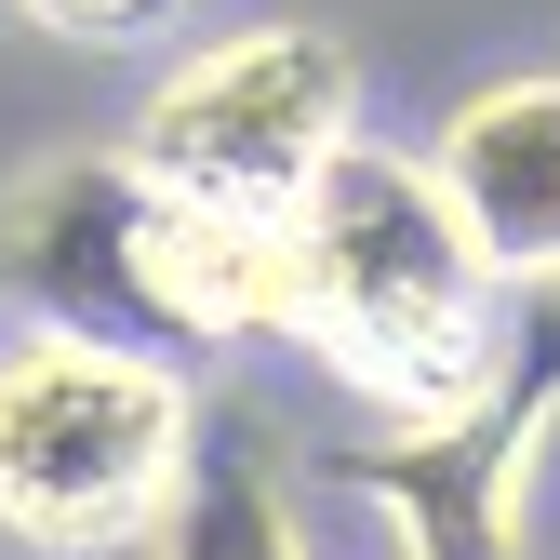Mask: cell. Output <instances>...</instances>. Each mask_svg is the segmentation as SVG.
<instances>
[{"label": "cell", "mask_w": 560, "mask_h": 560, "mask_svg": "<svg viewBox=\"0 0 560 560\" xmlns=\"http://www.w3.org/2000/svg\"><path fill=\"white\" fill-rule=\"evenodd\" d=\"M280 241H294V334L280 347H307L374 428H441V413L508 387L521 307L494 294L480 241L454 228L428 148L347 133L307 174V200L280 214Z\"/></svg>", "instance_id": "cell-1"}, {"label": "cell", "mask_w": 560, "mask_h": 560, "mask_svg": "<svg viewBox=\"0 0 560 560\" xmlns=\"http://www.w3.org/2000/svg\"><path fill=\"white\" fill-rule=\"evenodd\" d=\"M200 428L214 413H200L174 347L67 334V320L0 334V534L40 560L161 547L187 467H200Z\"/></svg>", "instance_id": "cell-2"}, {"label": "cell", "mask_w": 560, "mask_h": 560, "mask_svg": "<svg viewBox=\"0 0 560 560\" xmlns=\"http://www.w3.org/2000/svg\"><path fill=\"white\" fill-rule=\"evenodd\" d=\"M361 133V54L307 14H254L187 40L120 148L148 161L174 200H228V214H294L307 174Z\"/></svg>", "instance_id": "cell-3"}, {"label": "cell", "mask_w": 560, "mask_h": 560, "mask_svg": "<svg viewBox=\"0 0 560 560\" xmlns=\"http://www.w3.org/2000/svg\"><path fill=\"white\" fill-rule=\"evenodd\" d=\"M560 428V307H521V361L494 400L441 413V428H374L307 467V494L347 508L387 560H521L534 454Z\"/></svg>", "instance_id": "cell-4"}, {"label": "cell", "mask_w": 560, "mask_h": 560, "mask_svg": "<svg viewBox=\"0 0 560 560\" xmlns=\"http://www.w3.org/2000/svg\"><path fill=\"white\" fill-rule=\"evenodd\" d=\"M148 214H161V174L133 148L27 161L14 200H0V280H14V307L67 320V334H133L148 347Z\"/></svg>", "instance_id": "cell-5"}, {"label": "cell", "mask_w": 560, "mask_h": 560, "mask_svg": "<svg viewBox=\"0 0 560 560\" xmlns=\"http://www.w3.org/2000/svg\"><path fill=\"white\" fill-rule=\"evenodd\" d=\"M428 174L454 200V228L480 241L508 307H560V67H508L467 81L428 133Z\"/></svg>", "instance_id": "cell-6"}, {"label": "cell", "mask_w": 560, "mask_h": 560, "mask_svg": "<svg viewBox=\"0 0 560 560\" xmlns=\"http://www.w3.org/2000/svg\"><path fill=\"white\" fill-rule=\"evenodd\" d=\"M294 334V241L280 214H228V200H174L148 214V347H267Z\"/></svg>", "instance_id": "cell-7"}, {"label": "cell", "mask_w": 560, "mask_h": 560, "mask_svg": "<svg viewBox=\"0 0 560 560\" xmlns=\"http://www.w3.org/2000/svg\"><path fill=\"white\" fill-rule=\"evenodd\" d=\"M161 560H320L307 508H294V467H280L254 428H200V467L161 521Z\"/></svg>", "instance_id": "cell-8"}, {"label": "cell", "mask_w": 560, "mask_h": 560, "mask_svg": "<svg viewBox=\"0 0 560 560\" xmlns=\"http://www.w3.org/2000/svg\"><path fill=\"white\" fill-rule=\"evenodd\" d=\"M14 14L54 27V40H107V54H120V40H161L187 0H14Z\"/></svg>", "instance_id": "cell-9"}]
</instances>
